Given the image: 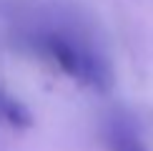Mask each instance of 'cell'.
Listing matches in <instances>:
<instances>
[{
    "mask_svg": "<svg viewBox=\"0 0 153 151\" xmlns=\"http://www.w3.org/2000/svg\"><path fill=\"white\" fill-rule=\"evenodd\" d=\"M3 116L8 118L13 126H18V129H25V126L33 123L30 111L25 108L20 101H15V98H3Z\"/></svg>",
    "mask_w": 153,
    "mask_h": 151,
    "instance_id": "3957f363",
    "label": "cell"
},
{
    "mask_svg": "<svg viewBox=\"0 0 153 151\" xmlns=\"http://www.w3.org/2000/svg\"><path fill=\"white\" fill-rule=\"evenodd\" d=\"M33 46L38 53H43L48 61H53L65 76L75 78L83 86H91L95 91H111L113 71L111 63L100 48H95L88 35L75 30L73 25H55L43 28L33 35Z\"/></svg>",
    "mask_w": 153,
    "mask_h": 151,
    "instance_id": "6da1fadb",
    "label": "cell"
},
{
    "mask_svg": "<svg viewBox=\"0 0 153 151\" xmlns=\"http://www.w3.org/2000/svg\"><path fill=\"white\" fill-rule=\"evenodd\" d=\"M108 146H111V151H146L143 144L138 141L136 131L123 121H113L108 126Z\"/></svg>",
    "mask_w": 153,
    "mask_h": 151,
    "instance_id": "7a4b0ae2",
    "label": "cell"
}]
</instances>
